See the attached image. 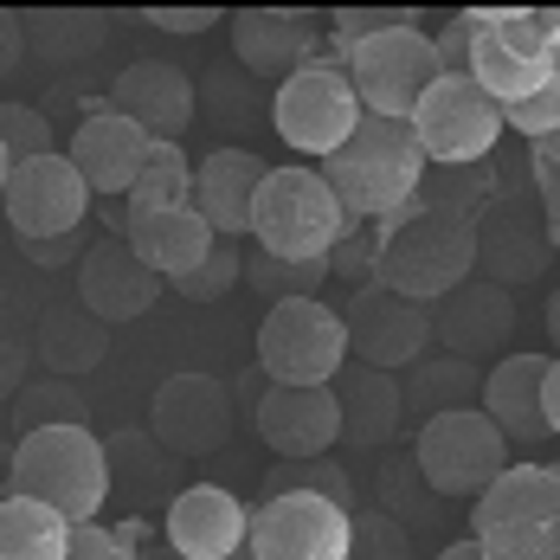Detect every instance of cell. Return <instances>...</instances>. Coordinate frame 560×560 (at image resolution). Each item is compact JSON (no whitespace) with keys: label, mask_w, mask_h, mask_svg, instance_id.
<instances>
[{"label":"cell","mask_w":560,"mask_h":560,"mask_svg":"<svg viewBox=\"0 0 560 560\" xmlns=\"http://www.w3.org/2000/svg\"><path fill=\"white\" fill-rule=\"evenodd\" d=\"M477 252H483V238H477L470 213H457V207H419L412 200L381 232L374 271H381V283H387L393 296H412V303L432 310V303H445L451 290L470 283Z\"/></svg>","instance_id":"1"},{"label":"cell","mask_w":560,"mask_h":560,"mask_svg":"<svg viewBox=\"0 0 560 560\" xmlns=\"http://www.w3.org/2000/svg\"><path fill=\"white\" fill-rule=\"evenodd\" d=\"M7 497L46 503L65 522H97L110 503V451L91 425L20 432V445L7 457Z\"/></svg>","instance_id":"2"},{"label":"cell","mask_w":560,"mask_h":560,"mask_svg":"<svg viewBox=\"0 0 560 560\" xmlns=\"http://www.w3.org/2000/svg\"><path fill=\"white\" fill-rule=\"evenodd\" d=\"M425 168L432 162L419 155L406 122L361 116L354 136L323 162V180H329V194L341 200L348 220H393V213H406L425 194Z\"/></svg>","instance_id":"3"},{"label":"cell","mask_w":560,"mask_h":560,"mask_svg":"<svg viewBox=\"0 0 560 560\" xmlns=\"http://www.w3.org/2000/svg\"><path fill=\"white\" fill-rule=\"evenodd\" d=\"M470 541L490 560H560V464H509L470 509Z\"/></svg>","instance_id":"4"},{"label":"cell","mask_w":560,"mask_h":560,"mask_svg":"<svg viewBox=\"0 0 560 560\" xmlns=\"http://www.w3.org/2000/svg\"><path fill=\"white\" fill-rule=\"evenodd\" d=\"M252 238L265 258H336L348 238V213L329 194L323 168H271L252 200Z\"/></svg>","instance_id":"5"},{"label":"cell","mask_w":560,"mask_h":560,"mask_svg":"<svg viewBox=\"0 0 560 560\" xmlns=\"http://www.w3.org/2000/svg\"><path fill=\"white\" fill-rule=\"evenodd\" d=\"M348 368V323L323 296L271 303L258 323V374L271 387H336Z\"/></svg>","instance_id":"6"},{"label":"cell","mask_w":560,"mask_h":560,"mask_svg":"<svg viewBox=\"0 0 560 560\" xmlns=\"http://www.w3.org/2000/svg\"><path fill=\"white\" fill-rule=\"evenodd\" d=\"M470 20H477V39H470L464 78L483 97H497L503 110L528 104L560 65L548 33H541V13H528V7H470Z\"/></svg>","instance_id":"7"},{"label":"cell","mask_w":560,"mask_h":560,"mask_svg":"<svg viewBox=\"0 0 560 560\" xmlns=\"http://www.w3.org/2000/svg\"><path fill=\"white\" fill-rule=\"evenodd\" d=\"M341 71L361 97L368 116H387V122H412L419 97L445 78L439 71V52H432V33L412 20V26H387L374 39H354L341 46Z\"/></svg>","instance_id":"8"},{"label":"cell","mask_w":560,"mask_h":560,"mask_svg":"<svg viewBox=\"0 0 560 560\" xmlns=\"http://www.w3.org/2000/svg\"><path fill=\"white\" fill-rule=\"evenodd\" d=\"M412 464H419V477H425L432 497H464V503H477V497L509 470V439L483 419V406H451V412L419 419Z\"/></svg>","instance_id":"9"},{"label":"cell","mask_w":560,"mask_h":560,"mask_svg":"<svg viewBox=\"0 0 560 560\" xmlns=\"http://www.w3.org/2000/svg\"><path fill=\"white\" fill-rule=\"evenodd\" d=\"M361 116L368 110H361V97H354L341 58H310V65H296V71L278 84V97H271L278 136L296 149V155H316V162L336 155L341 142L354 136Z\"/></svg>","instance_id":"10"},{"label":"cell","mask_w":560,"mask_h":560,"mask_svg":"<svg viewBox=\"0 0 560 560\" xmlns=\"http://www.w3.org/2000/svg\"><path fill=\"white\" fill-rule=\"evenodd\" d=\"M412 142H419V155L425 162H439V168H470V162H483L497 142H503V104L497 97H483L470 78H439L425 97H419V110H412Z\"/></svg>","instance_id":"11"},{"label":"cell","mask_w":560,"mask_h":560,"mask_svg":"<svg viewBox=\"0 0 560 560\" xmlns=\"http://www.w3.org/2000/svg\"><path fill=\"white\" fill-rule=\"evenodd\" d=\"M0 207H7V225L20 232V245H58V238H78V225L91 213V187L65 162V149H52L33 162H13Z\"/></svg>","instance_id":"12"},{"label":"cell","mask_w":560,"mask_h":560,"mask_svg":"<svg viewBox=\"0 0 560 560\" xmlns=\"http://www.w3.org/2000/svg\"><path fill=\"white\" fill-rule=\"evenodd\" d=\"M252 560H354V515L323 497L283 490L252 509Z\"/></svg>","instance_id":"13"},{"label":"cell","mask_w":560,"mask_h":560,"mask_svg":"<svg viewBox=\"0 0 560 560\" xmlns=\"http://www.w3.org/2000/svg\"><path fill=\"white\" fill-rule=\"evenodd\" d=\"M341 323H348V361L381 368V374L419 368V354L432 348V310L412 303V296H393L387 283L354 290V303H348Z\"/></svg>","instance_id":"14"},{"label":"cell","mask_w":560,"mask_h":560,"mask_svg":"<svg viewBox=\"0 0 560 560\" xmlns=\"http://www.w3.org/2000/svg\"><path fill=\"white\" fill-rule=\"evenodd\" d=\"M149 432L174 457H213L232 445V393L220 374H168L149 399Z\"/></svg>","instance_id":"15"},{"label":"cell","mask_w":560,"mask_h":560,"mask_svg":"<svg viewBox=\"0 0 560 560\" xmlns=\"http://www.w3.org/2000/svg\"><path fill=\"white\" fill-rule=\"evenodd\" d=\"M149 149H155V142L116 110V104H91V110L78 116V129H71L65 162L84 174L91 200H97V194H104V200H129L136 174H142V162H149Z\"/></svg>","instance_id":"16"},{"label":"cell","mask_w":560,"mask_h":560,"mask_svg":"<svg viewBox=\"0 0 560 560\" xmlns=\"http://www.w3.org/2000/svg\"><path fill=\"white\" fill-rule=\"evenodd\" d=\"M258 439L278 451V464H303V457H329L341 445V406L336 387H271L252 406Z\"/></svg>","instance_id":"17"},{"label":"cell","mask_w":560,"mask_h":560,"mask_svg":"<svg viewBox=\"0 0 560 560\" xmlns=\"http://www.w3.org/2000/svg\"><path fill=\"white\" fill-rule=\"evenodd\" d=\"M110 104L149 142H180L194 129V116H200V91H194V78L180 65H168V58H136V65L116 71Z\"/></svg>","instance_id":"18"},{"label":"cell","mask_w":560,"mask_h":560,"mask_svg":"<svg viewBox=\"0 0 560 560\" xmlns=\"http://www.w3.org/2000/svg\"><path fill=\"white\" fill-rule=\"evenodd\" d=\"M168 548L174 560H238L252 541V509L220 483H194L168 509Z\"/></svg>","instance_id":"19"},{"label":"cell","mask_w":560,"mask_h":560,"mask_svg":"<svg viewBox=\"0 0 560 560\" xmlns=\"http://www.w3.org/2000/svg\"><path fill=\"white\" fill-rule=\"evenodd\" d=\"M155 296H162V278H155L122 238H104V245H91V252L78 258V303H84L104 329L149 316Z\"/></svg>","instance_id":"20"},{"label":"cell","mask_w":560,"mask_h":560,"mask_svg":"<svg viewBox=\"0 0 560 560\" xmlns=\"http://www.w3.org/2000/svg\"><path fill=\"white\" fill-rule=\"evenodd\" d=\"M232 52L252 78H290L296 65L316 58V20L296 7H245L232 13Z\"/></svg>","instance_id":"21"},{"label":"cell","mask_w":560,"mask_h":560,"mask_svg":"<svg viewBox=\"0 0 560 560\" xmlns=\"http://www.w3.org/2000/svg\"><path fill=\"white\" fill-rule=\"evenodd\" d=\"M122 245H129L162 283H180L213 258L220 232L200 220L194 207H174V213H129V220H122Z\"/></svg>","instance_id":"22"},{"label":"cell","mask_w":560,"mask_h":560,"mask_svg":"<svg viewBox=\"0 0 560 560\" xmlns=\"http://www.w3.org/2000/svg\"><path fill=\"white\" fill-rule=\"evenodd\" d=\"M265 174H271V162H258L252 149H213L207 162H194V213L220 238H245Z\"/></svg>","instance_id":"23"},{"label":"cell","mask_w":560,"mask_h":560,"mask_svg":"<svg viewBox=\"0 0 560 560\" xmlns=\"http://www.w3.org/2000/svg\"><path fill=\"white\" fill-rule=\"evenodd\" d=\"M336 406H341V445L354 451H381L406 425V381L348 361L336 374Z\"/></svg>","instance_id":"24"},{"label":"cell","mask_w":560,"mask_h":560,"mask_svg":"<svg viewBox=\"0 0 560 560\" xmlns=\"http://www.w3.org/2000/svg\"><path fill=\"white\" fill-rule=\"evenodd\" d=\"M541 381H548V354H503L483 374V419L503 432L509 445H535L548 439L541 419Z\"/></svg>","instance_id":"25"},{"label":"cell","mask_w":560,"mask_h":560,"mask_svg":"<svg viewBox=\"0 0 560 560\" xmlns=\"http://www.w3.org/2000/svg\"><path fill=\"white\" fill-rule=\"evenodd\" d=\"M509 296L497 283H464V290H451L445 310H432V336L445 341L457 361H470V354H483V348H503L509 336Z\"/></svg>","instance_id":"26"},{"label":"cell","mask_w":560,"mask_h":560,"mask_svg":"<svg viewBox=\"0 0 560 560\" xmlns=\"http://www.w3.org/2000/svg\"><path fill=\"white\" fill-rule=\"evenodd\" d=\"M39 354H46V368H52L58 381L91 374V368L110 354V329H104L84 303H52V310L39 316Z\"/></svg>","instance_id":"27"},{"label":"cell","mask_w":560,"mask_h":560,"mask_svg":"<svg viewBox=\"0 0 560 560\" xmlns=\"http://www.w3.org/2000/svg\"><path fill=\"white\" fill-rule=\"evenodd\" d=\"M65 548H71L65 515L26 497H0V560H65Z\"/></svg>","instance_id":"28"},{"label":"cell","mask_w":560,"mask_h":560,"mask_svg":"<svg viewBox=\"0 0 560 560\" xmlns=\"http://www.w3.org/2000/svg\"><path fill=\"white\" fill-rule=\"evenodd\" d=\"M20 26H26V52L52 58V65H78V58H91L104 39H110V20L78 13V7H58V13H26Z\"/></svg>","instance_id":"29"},{"label":"cell","mask_w":560,"mask_h":560,"mask_svg":"<svg viewBox=\"0 0 560 560\" xmlns=\"http://www.w3.org/2000/svg\"><path fill=\"white\" fill-rule=\"evenodd\" d=\"M174 207H194V155L180 142H155L129 187V213H174Z\"/></svg>","instance_id":"30"},{"label":"cell","mask_w":560,"mask_h":560,"mask_svg":"<svg viewBox=\"0 0 560 560\" xmlns=\"http://www.w3.org/2000/svg\"><path fill=\"white\" fill-rule=\"evenodd\" d=\"M283 490H303V497H323L354 515V477L341 470L336 457H303V464H278L271 470V490L265 497H283Z\"/></svg>","instance_id":"31"},{"label":"cell","mask_w":560,"mask_h":560,"mask_svg":"<svg viewBox=\"0 0 560 560\" xmlns=\"http://www.w3.org/2000/svg\"><path fill=\"white\" fill-rule=\"evenodd\" d=\"M323 278H329V258H310V265H303V258H265V252H258V258L245 265V283H252V290H265L271 303H290V296H323Z\"/></svg>","instance_id":"32"},{"label":"cell","mask_w":560,"mask_h":560,"mask_svg":"<svg viewBox=\"0 0 560 560\" xmlns=\"http://www.w3.org/2000/svg\"><path fill=\"white\" fill-rule=\"evenodd\" d=\"M39 425H84V399L71 393V381H26L20 387V432Z\"/></svg>","instance_id":"33"},{"label":"cell","mask_w":560,"mask_h":560,"mask_svg":"<svg viewBox=\"0 0 560 560\" xmlns=\"http://www.w3.org/2000/svg\"><path fill=\"white\" fill-rule=\"evenodd\" d=\"M238 283H245V258H238V245H232V238H220V245H213V258H207L194 278H180L174 290H180L187 303H220L225 290H238Z\"/></svg>","instance_id":"34"},{"label":"cell","mask_w":560,"mask_h":560,"mask_svg":"<svg viewBox=\"0 0 560 560\" xmlns=\"http://www.w3.org/2000/svg\"><path fill=\"white\" fill-rule=\"evenodd\" d=\"M0 149H7L13 162L52 155V122L33 110V104H0Z\"/></svg>","instance_id":"35"},{"label":"cell","mask_w":560,"mask_h":560,"mask_svg":"<svg viewBox=\"0 0 560 560\" xmlns=\"http://www.w3.org/2000/svg\"><path fill=\"white\" fill-rule=\"evenodd\" d=\"M509 129H522L528 142H541V136H555L560 129V65H555V78L528 97V104H515V110H503Z\"/></svg>","instance_id":"36"},{"label":"cell","mask_w":560,"mask_h":560,"mask_svg":"<svg viewBox=\"0 0 560 560\" xmlns=\"http://www.w3.org/2000/svg\"><path fill=\"white\" fill-rule=\"evenodd\" d=\"M129 535H136V528H104V515H97V522H71V548H65V560H129L136 555Z\"/></svg>","instance_id":"37"},{"label":"cell","mask_w":560,"mask_h":560,"mask_svg":"<svg viewBox=\"0 0 560 560\" xmlns=\"http://www.w3.org/2000/svg\"><path fill=\"white\" fill-rule=\"evenodd\" d=\"M387 26H412V13H399V7H348V13H336V46L374 39Z\"/></svg>","instance_id":"38"},{"label":"cell","mask_w":560,"mask_h":560,"mask_svg":"<svg viewBox=\"0 0 560 560\" xmlns=\"http://www.w3.org/2000/svg\"><path fill=\"white\" fill-rule=\"evenodd\" d=\"M470 39H477V20H470V13H457V20H445V26L432 33V52H439V71H445V78H464Z\"/></svg>","instance_id":"39"},{"label":"cell","mask_w":560,"mask_h":560,"mask_svg":"<svg viewBox=\"0 0 560 560\" xmlns=\"http://www.w3.org/2000/svg\"><path fill=\"white\" fill-rule=\"evenodd\" d=\"M149 26L155 33H174V39H194V33H213L220 26V7H155Z\"/></svg>","instance_id":"40"},{"label":"cell","mask_w":560,"mask_h":560,"mask_svg":"<svg viewBox=\"0 0 560 560\" xmlns=\"http://www.w3.org/2000/svg\"><path fill=\"white\" fill-rule=\"evenodd\" d=\"M20 387H26V348L0 336V399H20Z\"/></svg>","instance_id":"41"},{"label":"cell","mask_w":560,"mask_h":560,"mask_svg":"<svg viewBox=\"0 0 560 560\" xmlns=\"http://www.w3.org/2000/svg\"><path fill=\"white\" fill-rule=\"evenodd\" d=\"M20 58H26V26H20V13L0 7V78L20 71Z\"/></svg>","instance_id":"42"},{"label":"cell","mask_w":560,"mask_h":560,"mask_svg":"<svg viewBox=\"0 0 560 560\" xmlns=\"http://www.w3.org/2000/svg\"><path fill=\"white\" fill-rule=\"evenodd\" d=\"M535 180H541V220H548V245H560V174L535 168Z\"/></svg>","instance_id":"43"},{"label":"cell","mask_w":560,"mask_h":560,"mask_svg":"<svg viewBox=\"0 0 560 560\" xmlns=\"http://www.w3.org/2000/svg\"><path fill=\"white\" fill-rule=\"evenodd\" d=\"M541 419H548V439H560V354H548V381H541Z\"/></svg>","instance_id":"44"},{"label":"cell","mask_w":560,"mask_h":560,"mask_svg":"<svg viewBox=\"0 0 560 560\" xmlns=\"http://www.w3.org/2000/svg\"><path fill=\"white\" fill-rule=\"evenodd\" d=\"M535 168L560 174V129H555V136H541V142H535Z\"/></svg>","instance_id":"45"},{"label":"cell","mask_w":560,"mask_h":560,"mask_svg":"<svg viewBox=\"0 0 560 560\" xmlns=\"http://www.w3.org/2000/svg\"><path fill=\"white\" fill-rule=\"evenodd\" d=\"M439 560H490L477 541H451V548H439Z\"/></svg>","instance_id":"46"},{"label":"cell","mask_w":560,"mask_h":560,"mask_svg":"<svg viewBox=\"0 0 560 560\" xmlns=\"http://www.w3.org/2000/svg\"><path fill=\"white\" fill-rule=\"evenodd\" d=\"M541 33H548V46H555V58H560V13H541Z\"/></svg>","instance_id":"47"},{"label":"cell","mask_w":560,"mask_h":560,"mask_svg":"<svg viewBox=\"0 0 560 560\" xmlns=\"http://www.w3.org/2000/svg\"><path fill=\"white\" fill-rule=\"evenodd\" d=\"M548 336H555V348H560V290L548 296Z\"/></svg>","instance_id":"48"},{"label":"cell","mask_w":560,"mask_h":560,"mask_svg":"<svg viewBox=\"0 0 560 560\" xmlns=\"http://www.w3.org/2000/svg\"><path fill=\"white\" fill-rule=\"evenodd\" d=\"M7 174H13V155H7V149H0V194H7Z\"/></svg>","instance_id":"49"},{"label":"cell","mask_w":560,"mask_h":560,"mask_svg":"<svg viewBox=\"0 0 560 560\" xmlns=\"http://www.w3.org/2000/svg\"><path fill=\"white\" fill-rule=\"evenodd\" d=\"M129 560H149V555H129Z\"/></svg>","instance_id":"50"},{"label":"cell","mask_w":560,"mask_h":560,"mask_svg":"<svg viewBox=\"0 0 560 560\" xmlns=\"http://www.w3.org/2000/svg\"><path fill=\"white\" fill-rule=\"evenodd\" d=\"M0 483H7V477H0Z\"/></svg>","instance_id":"51"}]
</instances>
